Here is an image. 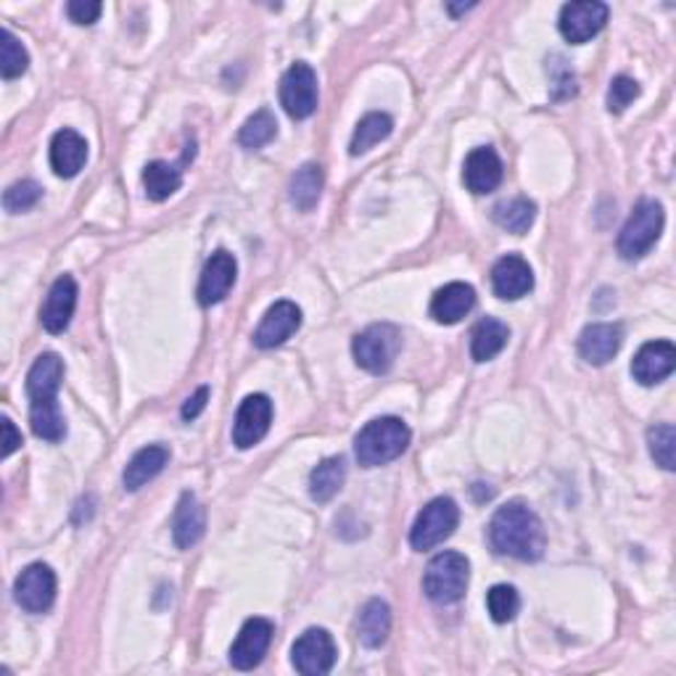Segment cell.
<instances>
[{
    "label": "cell",
    "mask_w": 676,
    "mask_h": 676,
    "mask_svg": "<svg viewBox=\"0 0 676 676\" xmlns=\"http://www.w3.org/2000/svg\"><path fill=\"white\" fill-rule=\"evenodd\" d=\"M623 343V328L618 323H595L586 325L579 336V354L590 365L603 368L618 354Z\"/></svg>",
    "instance_id": "ac0fdd59"
},
{
    "label": "cell",
    "mask_w": 676,
    "mask_h": 676,
    "mask_svg": "<svg viewBox=\"0 0 676 676\" xmlns=\"http://www.w3.org/2000/svg\"><path fill=\"white\" fill-rule=\"evenodd\" d=\"M470 9H476V3H461V5L450 3V5H446V11H450L452 16H461V14H465V11H470Z\"/></svg>",
    "instance_id": "b9f144b4"
},
{
    "label": "cell",
    "mask_w": 676,
    "mask_h": 676,
    "mask_svg": "<svg viewBox=\"0 0 676 676\" xmlns=\"http://www.w3.org/2000/svg\"><path fill=\"white\" fill-rule=\"evenodd\" d=\"M183 185V170L170 162H151L143 170V188L151 201H167Z\"/></svg>",
    "instance_id": "4dcf8cb0"
},
{
    "label": "cell",
    "mask_w": 676,
    "mask_h": 676,
    "mask_svg": "<svg viewBox=\"0 0 676 676\" xmlns=\"http://www.w3.org/2000/svg\"><path fill=\"white\" fill-rule=\"evenodd\" d=\"M388 631H392V608L378 597L368 599L365 608L360 610V618H357V637H360V642L375 650L388 640Z\"/></svg>",
    "instance_id": "d4e9b609"
},
{
    "label": "cell",
    "mask_w": 676,
    "mask_h": 676,
    "mask_svg": "<svg viewBox=\"0 0 676 676\" xmlns=\"http://www.w3.org/2000/svg\"><path fill=\"white\" fill-rule=\"evenodd\" d=\"M476 307V291L468 283H446L431 299V317L442 325H457Z\"/></svg>",
    "instance_id": "7402d4cb"
},
{
    "label": "cell",
    "mask_w": 676,
    "mask_h": 676,
    "mask_svg": "<svg viewBox=\"0 0 676 676\" xmlns=\"http://www.w3.org/2000/svg\"><path fill=\"white\" fill-rule=\"evenodd\" d=\"M317 74L307 61L291 63L289 72L280 80V106L291 119H307L317 112Z\"/></svg>",
    "instance_id": "52a82bcc"
},
{
    "label": "cell",
    "mask_w": 676,
    "mask_h": 676,
    "mask_svg": "<svg viewBox=\"0 0 676 676\" xmlns=\"http://www.w3.org/2000/svg\"><path fill=\"white\" fill-rule=\"evenodd\" d=\"M272 634H276L272 621H267V618H248L231 648L233 666L238 668V672H252V668H257L259 663L265 661L267 650H270Z\"/></svg>",
    "instance_id": "4fadbf2b"
},
{
    "label": "cell",
    "mask_w": 676,
    "mask_h": 676,
    "mask_svg": "<svg viewBox=\"0 0 676 676\" xmlns=\"http://www.w3.org/2000/svg\"><path fill=\"white\" fill-rule=\"evenodd\" d=\"M276 136H278L276 117H272V112L261 108V112L252 114V117L244 123V127H241L238 143L248 151H259V149H265V145L270 143Z\"/></svg>",
    "instance_id": "d6a6232c"
},
{
    "label": "cell",
    "mask_w": 676,
    "mask_h": 676,
    "mask_svg": "<svg viewBox=\"0 0 676 676\" xmlns=\"http://www.w3.org/2000/svg\"><path fill=\"white\" fill-rule=\"evenodd\" d=\"M663 222H666V214H663L661 201L645 199L637 203L634 212L629 214L627 225L618 233V254L629 261L645 257L650 248L658 244Z\"/></svg>",
    "instance_id": "277c9868"
},
{
    "label": "cell",
    "mask_w": 676,
    "mask_h": 676,
    "mask_svg": "<svg viewBox=\"0 0 676 676\" xmlns=\"http://www.w3.org/2000/svg\"><path fill=\"white\" fill-rule=\"evenodd\" d=\"M338 650L334 637L320 627H312L293 642L291 663L304 676H325L336 666Z\"/></svg>",
    "instance_id": "9c48e42d"
},
{
    "label": "cell",
    "mask_w": 676,
    "mask_h": 676,
    "mask_svg": "<svg viewBox=\"0 0 676 676\" xmlns=\"http://www.w3.org/2000/svg\"><path fill=\"white\" fill-rule=\"evenodd\" d=\"M489 541H492L494 552L523 560V563H534L545 555L547 534L539 515L515 500L494 513L492 523H489Z\"/></svg>",
    "instance_id": "6da1fadb"
},
{
    "label": "cell",
    "mask_w": 676,
    "mask_h": 676,
    "mask_svg": "<svg viewBox=\"0 0 676 676\" xmlns=\"http://www.w3.org/2000/svg\"><path fill=\"white\" fill-rule=\"evenodd\" d=\"M272 423V401L265 394H252L241 401L233 423V444L238 450H252L267 436Z\"/></svg>",
    "instance_id": "8fae6325"
},
{
    "label": "cell",
    "mask_w": 676,
    "mask_h": 676,
    "mask_svg": "<svg viewBox=\"0 0 676 676\" xmlns=\"http://www.w3.org/2000/svg\"><path fill=\"white\" fill-rule=\"evenodd\" d=\"M30 426L37 439H46L50 444L61 442L67 436V420H63V412L56 399L30 401Z\"/></svg>",
    "instance_id": "83f0119b"
},
{
    "label": "cell",
    "mask_w": 676,
    "mask_h": 676,
    "mask_svg": "<svg viewBox=\"0 0 676 676\" xmlns=\"http://www.w3.org/2000/svg\"><path fill=\"white\" fill-rule=\"evenodd\" d=\"M401 352V330L392 323H375L354 336L352 354L362 370L384 375L392 370Z\"/></svg>",
    "instance_id": "5b68a950"
},
{
    "label": "cell",
    "mask_w": 676,
    "mask_h": 676,
    "mask_svg": "<svg viewBox=\"0 0 676 676\" xmlns=\"http://www.w3.org/2000/svg\"><path fill=\"white\" fill-rule=\"evenodd\" d=\"M648 446L653 461L658 463L663 470L676 468V431L672 423L653 426V429L648 431Z\"/></svg>",
    "instance_id": "d590c367"
},
{
    "label": "cell",
    "mask_w": 676,
    "mask_h": 676,
    "mask_svg": "<svg viewBox=\"0 0 676 676\" xmlns=\"http://www.w3.org/2000/svg\"><path fill=\"white\" fill-rule=\"evenodd\" d=\"M394 132V119L388 117L384 112H370L365 117L360 119L354 127V136L352 143H349V154L352 156H362L368 154L370 149H375L378 143H384V140Z\"/></svg>",
    "instance_id": "4316f807"
},
{
    "label": "cell",
    "mask_w": 676,
    "mask_h": 676,
    "mask_svg": "<svg viewBox=\"0 0 676 676\" xmlns=\"http://www.w3.org/2000/svg\"><path fill=\"white\" fill-rule=\"evenodd\" d=\"M502 175H505L502 159L494 149H489V145H481V149L470 151L463 164L465 188L476 196H487L500 188Z\"/></svg>",
    "instance_id": "2e32d148"
},
{
    "label": "cell",
    "mask_w": 676,
    "mask_h": 676,
    "mask_svg": "<svg viewBox=\"0 0 676 676\" xmlns=\"http://www.w3.org/2000/svg\"><path fill=\"white\" fill-rule=\"evenodd\" d=\"M63 381V360L59 354L46 352L35 360L27 373V397L30 401L56 399Z\"/></svg>",
    "instance_id": "cb8c5ba5"
},
{
    "label": "cell",
    "mask_w": 676,
    "mask_h": 676,
    "mask_svg": "<svg viewBox=\"0 0 676 676\" xmlns=\"http://www.w3.org/2000/svg\"><path fill=\"white\" fill-rule=\"evenodd\" d=\"M14 597L27 614H46L56 599V573L46 563H32L16 576Z\"/></svg>",
    "instance_id": "30bf717a"
},
{
    "label": "cell",
    "mask_w": 676,
    "mask_h": 676,
    "mask_svg": "<svg viewBox=\"0 0 676 676\" xmlns=\"http://www.w3.org/2000/svg\"><path fill=\"white\" fill-rule=\"evenodd\" d=\"M343 481H347V463H343V457H328L310 474L312 500L325 505V502H330L341 492Z\"/></svg>",
    "instance_id": "f546056e"
},
{
    "label": "cell",
    "mask_w": 676,
    "mask_h": 676,
    "mask_svg": "<svg viewBox=\"0 0 676 676\" xmlns=\"http://www.w3.org/2000/svg\"><path fill=\"white\" fill-rule=\"evenodd\" d=\"M30 54L11 30L0 32V74L3 80H16L27 72Z\"/></svg>",
    "instance_id": "836d02e7"
},
{
    "label": "cell",
    "mask_w": 676,
    "mask_h": 676,
    "mask_svg": "<svg viewBox=\"0 0 676 676\" xmlns=\"http://www.w3.org/2000/svg\"><path fill=\"white\" fill-rule=\"evenodd\" d=\"M101 11H104V5L98 3V0H72V3H67V14L72 19L74 24H95L98 22Z\"/></svg>",
    "instance_id": "f35d334b"
},
{
    "label": "cell",
    "mask_w": 676,
    "mask_h": 676,
    "mask_svg": "<svg viewBox=\"0 0 676 676\" xmlns=\"http://www.w3.org/2000/svg\"><path fill=\"white\" fill-rule=\"evenodd\" d=\"M325 175L320 164H304L302 170H296V175L291 177V203L299 212H312L317 207L323 196Z\"/></svg>",
    "instance_id": "f1b7e54d"
},
{
    "label": "cell",
    "mask_w": 676,
    "mask_h": 676,
    "mask_svg": "<svg viewBox=\"0 0 676 676\" xmlns=\"http://www.w3.org/2000/svg\"><path fill=\"white\" fill-rule=\"evenodd\" d=\"M457 523H461V508L452 497H436L429 505L418 513L416 523L410 528V545L412 550L426 552L439 547L455 534Z\"/></svg>",
    "instance_id": "8992f818"
},
{
    "label": "cell",
    "mask_w": 676,
    "mask_h": 676,
    "mask_svg": "<svg viewBox=\"0 0 676 676\" xmlns=\"http://www.w3.org/2000/svg\"><path fill=\"white\" fill-rule=\"evenodd\" d=\"M534 220H537V203L528 199H510L494 207V222L508 233H528Z\"/></svg>",
    "instance_id": "1f68e13d"
},
{
    "label": "cell",
    "mask_w": 676,
    "mask_h": 676,
    "mask_svg": "<svg viewBox=\"0 0 676 676\" xmlns=\"http://www.w3.org/2000/svg\"><path fill=\"white\" fill-rule=\"evenodd\" d=\"M508 338L510 328L505 323L497 320V317H483L474 328V334H470V357L476 362L494 360L508 347Z\"/></svg>",
    "instance_id": "484cf974"
},
{
    "label": "cell",
    "mask_w": 676,
    "mask_h": 676,
    "mask_svg": "<svg viewBox=\"0 0 676 676\" xmlns=\"http://www.w3.org/2000/svg\"><path fill=\"white\" fill-rule=\"evenodd\" d=\"M0 429H3V442H0V444H3V450H0V457H11L19 450V446L24 444L22 433L16 431L14 420H11V418L0 420Z\"/></svg>",
    "instance_id": "60d3db41"
},
{
    "label": "cell",
    "mask_w": 676,
    "mask_h": 676,
    "mask_svg": "<svg viewBox=\"0 0 676 676\" xmlns=\"http://www.w3.org/2000/svg\"><path fill=\"white\" fill-rule=\"evenodd\" d=\"M640 93H642L640 82L627 78V74H618L608 88V112L623 114L637 98H640Z\"/></svg>",
    "instance_id": "74e56055"
},
{
    "label": "cell",
    "mask_w": 676,
    "mask_h": 676,
    "mask_svg": "<svg viewBox=\"0 0 676 676\" xmlns=\"http://www.w3.org/2000/svg\"><path fill=\"white\" fill-rule=\"evenodd\" d=\"M610 9L599 0H579V3H566L560 9L558 30L571 46H582L590 43L592 37L599 35L608 24Z\"/></svg>",
    "instance_id": "ba28073f"
},
{
    "label": "cell",
    "mask_w": 676,
    "mask_h": 676,
    "mask_svg": "<svg viewBox=\"0 0 676 676\" xmlns=\"http://www.w3.org/2000/svg\"><path fill=\"white\" fill-rule=\"evenodd\" d=\"M88 162V140L74 130H59L50 140V167L63 180L78 177Z\"/></svg>",
    "instance_id": "44dd1931"
},
{
    "label": "cell",
    "mask_w": 676,
    "mask_h": 676,
    "mask_svg": "<svg viewBox=\"0 0 676 676\" xmlns=\"http://www.w3.org/2000/svg\"><path fill=\"white\" fill-rule=\"evenodd\" d=\"M203 532H207V510L194 492H185L175 508V518H172V537L180 550H190L199 545Z\"/></svg>",
    "instance_id": "ffe728a7"
},
{
    "label": "cell",
    "mask_w": 676,
    "mask_h": 676,
    "mask_svg": "<svg viewBox=\"0 0 676 676\" xmlns=\"http://www.w3.org/2000/svg\"><path fill=\"white\" fill-rule=\"evenodd\" d=\"M235 278H238V261L233 254L225 248L214 252L203 265L199 291H196L201 307H214V304L225 302V296L235 285Z\"/></svg>",
    "instance_id": "7c38bea8"
},
{
    "label": "cell",
    "mask_w": 676,
    "mask_h": 676,
    "mask_svg": "<svg viewBox=\"0 0 676 676\" xmlns=\"http://www.w3.org/2000/svg\"><path fill=\"white\" fill-rule=\"evenodd\" d=\"M410 439L412 433L407 429L405 420L394 416L375 418L357 433L354 455L362 468H381V465L405 455V450L410 446Z\"/></svg>",
    "instance_id": "7a4b0ae2"
},
{
    "label": "cell",
    "mask_w": 676,
    "mask_h": 676,
    "mask_svg": "<svg viewBox=\"0 0 676 676\" xmlns=\"http://www.w3.org/2000/svg\"><path fill=\"white\" fill-rule=\"evenodd\" d=\"M676 368V347L666 338L661 341H648L642 343L640 352L631 360V375L634 381H640L642 386H655L661 381H666Z\"/></svg>",
    "instance_id": "5bb4252c"
},
{
    "label": "cell",
    "mask_w": 676,
    "mask_h": 676,
    "mask_svg": "<svg viewBox=\"0 0 676 676\" xmlns=\"http://www.w3.org/2000/svg\"><path fill=\"white\" fill-rule=\"evenodd\" d=\"M40 199H43L40 185H37L35 180H19L14 185H9V190L3 194V207H5V212L22 214L35 207Z\"/></svg>",
    "instance_id": "8d00e7d4"
},
{
    "label": "cell",
    "mask_w": 676,
    "mask_h": 676,
    "mask_svg": "<svg viewBox=\"0 0 676 676\" xmlns=\"http://www.w3.org/2000/svg\"><path fill=\"white\" fill-rule=\"evenodd\" d=\"M470 560L463 552H439L423 573V592L431 603L455 605L468 592Z\"/></svg>",
    "instance_id": "3957f363"
},
{
    "label": "cell",
    "mask_w": 676,
    "mask_h": 676,
    "mask_svg": "<svg viewBox=\"0 0 676 676\" xmlns=\"http://www.w3.org/2000/svg\"><path fill=\"white\" fill-rule=\"evenodd\" d=\"M167 463H170V450L162 444L143 446V450L136 452L123 474V483L127 492H138V489H143L145 483L154 481Z\"/></svg>",
    "instance_id": "603a6c76"
},
{
    "label": "cell",
    "mask_w": 676,
    "mask_h": 676,
    "mask_svg": "<svg viewBox=\"0 0 676 676\" xmlns=\"http://www.w3.org/2000/svg\"><path fill=\"white\" fill-rule=\"evenodd\" d=\"M78 310V283L72 276H61L50 285L46 304L40 310V323L48 334H63Z\"/></svg>",
    "instance_id": "e0dca14e"
},
{
    "label": "cell",
    "mask_w": 676,
    "mask_h": 676,
    "mask_svg": "<svg viewBox=\"0 0 676 676\" xmlns=\"http://www.w3.org/2000/svg\"><path fill=\"white\" fill-rule=\"evenodd\" d=\"M207 401H209V386H201L196 388V394H190L188 399H185L180 416L183 420H196L201 416L203 410H207Z\"/></svg>",
    "instance_id": "ab89813d"
},
{
    "label": "cell",
    "mask_w": 676,
    "mask_h": 676,
    "mask_svg": "<svg viewBox=\"0 0 676 676\" xmlns=\"http://www.w3.org/2000/svg\"><path fill=\"white\" fill-rule=\"evenodd\" d=\"M492 289L505 302L523 299L534 289V270L526 259L518 254H508L494 265L492 270Z\"/></svg>",
    "instance_id": "d6986e66"
},
{
    "label": "cell",
    "mask_w": 676,
    "mask_h": 676,
    "mask_svg": "<svg viewBox=\"0 0 676 676\" xmlns=\"http://www.w3.org/2000/svg\"><path fill=\"white\" fill-rule=\"evenodd\" d=\"M487 610L494 623H508L518 616L521 610V595L515 586L510 584H494L487 592Z\"/></svg>",
    "instance_id": "e575fe53"
},
{
    "label": "cell",
    "mask_w": 676,
    "mask_h": 676,
    "mask_svg": "<svg viewBox=\"0 0 676 676\" xmlns=\"http://www.w3.org/2000/svg\"><path fill=\"white\" fill-rule=\"evenodd\" d=\"M302 328V310L293 302H276L261 317L259 328L254 330V343L259 349H276Z\"/></svg>",
    "instance_id": "9a60e30c"
}]
</instances>
